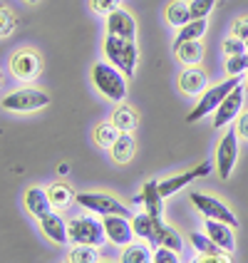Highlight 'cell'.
Returning <instances> with one entry per match:
<instances>
[{
  "label": "cell",
  "instance_id": "8992f818",
  "mask_svg": "<svg viewBox=\"0 0 248 263\" xmlns=\"http://www.w3.org/2000/svg\"><path fill=\"white\" fill-rule=\"evenodd\" d=\"M74 201L87 209L92 214H100V216H109V214H119V216H129V209L122 204L119 199L109 196V194H100V191H85V194H77Z\"/></svg>",
  "mask_w": 248,
  "mask_h": 263
},
{
  "label": "cell",
  "instance_id": "484cf974",
  "mask_svg": "<svg viewBox=\"0 0 248 263\" xmlns=\"http://www.w3.org/2000/svg\"><path fill=\"white\" fill-rule=\"evenodd\" d=\"M131 229H134V236L137 238H142L146 243H151V246H157V234H154V219L149 216V214H137V216H131Z\"/></svg>",
  "mask_w": 248,
  "mask_h": 263
},
{
  "label": "cell",
  "instance_id": "cb8c5ba5",
  "mask_svg": "<svg viewBox=\"0 0 248 263\" xmlns=\"http://www.w3.org/2000/svg\"><path fill=\"white\" fill-rule=\"evenodd\" d=\"M154 256V246L151 243H142V241H131L122 251V263H149Z\"/></svg>",
  "mask_w": 248,
  "mask_h": 263
},
{
  "label": "cell",
  "instance_id": "30bf717a",
  "mask_svg": "<svg viewBox=\"0 0 248 263\" xmlns=\"http://www.w3.org/2000/svg\"><path fill=\"white\" fill-rule=\"evenodd\" d=\"M211 169H214V164L211 161H201L199 166H194V169H189V172H181V174L176 176H169V179H164V181H159V191L161 196L166 199V196H171V194H176L179 189H184V186H189L194 179H204V176L211 174Z\"/></svg>",
  "mask_w": 248,
  "mask_h": 263
},
{
  "label": "cell",
  "instance_id": "d4e9b609",
  "mask_svg": "<svg viewBox=\"0 0 248 263\" xmlns=\"http://www.w3.org/2000/svg\"><path fill=\"white\" fill-rule=\"evenodd\" d=\"M154 234H157V246H169L174 251H181V236L171 226H166L164 219H154Z\"/></svg>",
  "mask_w": 248,
  "mask_h": 263
},
{
  "label": "cell",
  "instance_id": "ba28073f",
  "mask_svg": "<svg viewBox=\"0 0 248 263\" xmlns=\"http://www.w3.org/2000/svg\"><path fill=\"white\" fill-rule=\"evenodd\" d=\"M10 72L20 82H32L37 74L43 72L40 55L35 50H17V52H13V58H10Z\"/></svg>",
  "mask_w": 248,
  "mask_h": 263
},
{
  "label": "cell",
  "instance_id": "5bb4252c",
  "mask_svg": "<svg viewBox=\"0 0 248 263\" xmlns=\"http://www.w3.org/2000/svg\"><path fill=\"white\" fill-rule=\"evenodd\" d=\"M107 35H119V37H137V20L131 17L124 8H117L107 15Z\"/></svg>",
  "mask_w": 248,
  "mask_h": 263
},
{
  "label": "cell",
  "instance_id": "60d3db41",
  "mask_svg": "<svg viewBox=\"0 0 248 263\" xmlns=\"http://www.w3.org/2000/svg\"><path fill=\"white\" fill-rule=\"evenodd\" d=\"M246 50H248V40H246Z\"/></svg>",
  "mask_w": 248,
  "mask_h": 263
},
{
  "label": "cell",
  "instance_id": "5b68a950",
  "mask_svg": "<svg viewBox=\"0 0 248 263\" xmlns=\"http://www.w3.org/2000/svg\"><path fill=\"white\" fill-rule=\"evenodd\" d=\"M47 104H50V95L37 87H20L0 100V107L8 112H35Z\"/></svg>",
  "mask_w": 248,
  "mask_h": 263
},
{
  "label": "cell",
  "instance_id": "e575fe53",
  "mask_svg": "<svg viewBox=\"0 0 248 263\" xmlns=\"http://www.w3.org/2000/svg\"><path fill=\"white\" fill-rule=\"evenodd\" d=\"M89 8H92V13L104 15V17H107L112 10H117L119 8V0H89Z\"/></svg>",
  "mask_w": 248,
  "mask_h": 263
},
{
  "label": "cell",
  "instance_id": "f546056e",
  "mask_svg": "<svg viewBox=\"0 0 248 263\" xmlns=\"http://www.w3.org/2000/svg\"><path fill=\"white\" fill-rule=\"evenodd\" d=\"M67 261L70 263H97V261H102V256H100L97 246H82V243H77L67 253Z\"/></svg>",
  "mask_w": 248,
  "mask_h": 263
},
{
  "label": "cell",
  "instance_id": "52a82bcc",
  "mask_svg": "<svg viewBox=\"0 0 248 263\" xmlns=\"http://www.w3.org/2000/svg\"><path fill=\"white\" fill-rule=\"evenodd\" d=\"M189 199L204 219L223 221V223H231L234 229L238 226V219L234 216V211L223 204V201H219V199H214V196H208V194H201V191H191Z\"/></svg>",
  "mask_w": 248,
  "mask_h": 263
},
{
  "label": "cell",
  "instance_id": "3957f363",
  "mask_svg": "<svg viewBox=\"0 0 248 263\" xmlns=\"http://www.w3.org/2000/svg\"><path fill=\"white\" fill-rule=\"evenodd\" d=\"M238 85H241V74H228V80L206 87L204 95H201V100H199V104L186 115V122H199V119H204L206 115H214L216 107H219V104L228 97V92L234 87H238Z\"/></svg>",
  "mask_w": 248,
  "mask_h": 263
},
{
  "label": "cell",
  "instance_id": "7402d4cb",
  "mask_svg": "<svg viewBox=\"0 0 248 263\" xmlns=\"http://www.w3.org/2000/svg\"><path fill=\"white\" fill-rule=\"evenodd\" d=\"M174 52H176V60L189 67V65H199L201 62V58H204V45H201V40H189V43L174 45Z\"/></svg>",
  "mask_w": 248,
  "mask_h": 263
},
{
  "label": "cell",
  "instance_id": "b9f144b4",
  "mask_svg": "<svg viewBox=\"0 0 248 263\" xmlns=\"http://www.w3.org/2000/svg\"><path fill=\"white\" fill-rule=\"evenodd\" d=\"M246 74H248V72H246ZM246 85H248V77H246Z\"/></svg>",
  "mask_w": 248,
  "mask_h": 263
},
{
  "label": "cell",
  "instance_id": "44dd1931",
  "mask_svg": "<svg viewBox=\"0 0 248 263\" xmlns=\"http://www.w3.org/2000/svg\"><path fill=\"white\" fill-rule=\"evenodd\" d=\"M206 28H208V20H206V17H191L186 25L179 28V35H176L174 45L189 43V40H201L206 35Z\"/></svg>",
  "mask_w": 248,
  "mask_h": 263
},
{
  "label": "cell",
  "instance_id": "83f0119b",
  "mask_svg": "<svg viewBox=\"0 0 248 263\" xmlns=\"http://www.w3.org/2000/svg\"><path fill=\"white\" fill-rule=\"evenodd\" d=\"M47 196H50V204H52V209H65L67 204H72L74 199V191L67 186V184H62V181H55L50 189H47Z\"/></svg>",
  "mask_w": 248,
  "mask_h": 263
},
{
  "label": "cell",
  "instance_id": "ffe728a7",
  "mask_svg": "<svg viewBox=\"0 0 248 263\" xmlns=\"http://www.w3.org/2000/svg\"><path fill=\"white\" fill-rule=\"evenodd\" d=\"M109 152H112V159L117 161V164H129L134 159V152H137L134 137H131L129 132H119L117 142L109 146Z\"/></svg>",
  "mask_w": 248,
  "mask_h": 263
},
{
  "label": "cell",
  "instance_id": "e0dca14e",
  "mask_svg": "<svg viewBox=\"0 0 248 263\" xmlns=\"http://www.w3.org/2000/svg\"><path fill=\"white\" fill-rule=\"evenodd\" d=\"M40 231H43L50 241H55V243H67L70 241V234H67V223L62 221L58 211H50V214H45L43 219H40Z\"/></svg>",
  "mask_w": 248,
  "mask_h": 263
},
{
  "label": "cell",
  "instance_id": "4dcf8cb0",
  "mask_svg": "<svg viewBox=\"0 0 248 263\" xmlns=\"http://www.w3.org/2000/svg\"><path fill=\"white\" fill-rule=\"evenodd\" d=\"M15 28H17V17L13 15V10L8 5H0V37L13 35Z\"/></svg>",
  "mask_w": 248,
  "mask_h": 263
},
{
  "label": "cell",
  "instance_id": "4fadbf2b",
  "mask_svg": "<svg viewBox=\"0 0 248 263\" xmlns=\"http://www.w3.org/2000/svg\"><path fill=\"white\" fill-rule=\"evenodd\" d=\"M206 87H208V74H206L201 67H196V65H189L184 72L179 74V89H181L184 95H189V97L204 95Z\"/></svg>",
  "mask_w": 248,
  "mask_h": 263
},
{
  "label": "cell",
  "instance_id": "9c48e42d",
  "mask_svg": "<svg viewBox=\"0 0 248 263\" xmlns=\"http://www.w3.org/2000/svg\"><path fill=\"white\" fill-rule=\"evenodd\" d=\"M236 161H238V132L231 129L223 134V139L216 146V164H219V176L223 181L231 176Z\"/></svg>",
  "mask_w": 248,
  "mask_h": 263
},
{
  "label": "cell",
  "instance_id": "f35d334b",
  "mask_svg": "<svg viewBox=\"0 0 248 263\" xmlns=\"http://www.w3.org/2000/svg\"><path fill=\"white\" fill-rule=\"evenodd\" d=\"M25 3H30V5H35V3H40V0H25Z\"/></svg>",
  "mask_w": 248,
  "mask_h": 263
},
{
  "label": "cell",
  "instance_id": "74e56055",
  "mask_svg": "<svg viewBox=\"0 0 248 263\" xmlns=\"http://www.w3.org/2000/svg\"><path fill=\"white\" fill-rule=\"evenodd\" d=\"M236 132H238V137L248 139V112H241V115H238V124H236Z\"/></svg>",
  "mask_w": 248,
  "mask_h": 263
},
{
  "label": "cell",
  "instance_id": "836d02e7",
  "mask_svg": "<svg viewBox=\"0 0 248 263\" xmlns=\"http://www.w3.org/2000/svg\"><path fill=\"white\" fill-rule=\"evenodd\" d=\"M216 0H191L189 8H191V17H208V13L214 10Z\"/></svg>",
  "mask_w": 248,
  "mask_h": 263
},
{
  "label": "cell",
  "instance_id": "4316f807",
  "mask_svg": "<svg viewBox=\"0 0 248 263\" xmlns=\"http://www.w3.org/2000/svg\"><path fill=\"white\" fill-rule=\"evenodd\" d=\"M115 127H117L119 132H131L134 127H137V115H134V109H131L129 104H122L119 102L117 104V109L112 112V119H109Z\"/></svg>",
  "mask_w": 248,
  "mask_h": 263
},
{
  "label": "cell",
  "instance_id": "d6a6232c",
  "mask_svg": "<svg viewBox=\"0 0 248 263\" xmlns=\"http://www.w3.org/2000/svg\"><path fill=\"white\" fill-rule=\"evenodd\" d=\"M151 261L154 263H179L181 261V256H179V251L169 249V246H157V249H154V256H151Z\"/></svg>",
  "mask_w": 248,
  "mask_h": 263
},
{
  "label": "cell",
  "instance_id": "8d00e7d4",
  "mask_svg": "<svg viewBox=\"0 0 248 263\" xmlns=\"http://www.w3.org/2000/svg\"><path fill=\"white\" fill-rule=\"evenodd\" d=\"M231 35L241 37V40H248V17H238L231 28Z\"/></svg>",
  "mask_w": 248,
  "mask_h": 263
},
{
  "label": "cell",
  "instance_id": "f1b7e54d",
  "mask_svg": "<svg viewBox=\"0 0 248 263\" xmlns=\"http://www.w3.org/2000/svg\"><path fill=\"white\" fill-rule=\"evenodd\" d=\"M119 137V129L112 124V122H102V124H97L94 132H92V139H94V144L102 146V149H109V146L117 142Z\"/></svg>",
  "mask_w": 248,
  "mask_h": 263
},
{
  "label": "cell",
  "instance_id": "ac0fdd59",
  "mask_svg": "<svg viewBox=\"0 0 248 263\" xmlns=\"http://www.w3.org/2000/svg\"><path fill=\"white\" fill-rule=\"evenodd\" d=\"M142 204H144V211L151 216V219H161L164 216V196L159 191V181H146L142 186Z\"/></svg>",
  "mask_w": 248,
  "mask_h": 263
},
{
  "label": "cell",
  "instance_id": "1f68e13d",
  "mask_svg": "<svg viewBox=\"0 0 248 263\" xmlns=\"http://www.w3.org/2000/svg\"><path fill=\"white\" fill-rule=\"evenodd\" d=\"M226 72L228 74L248 72V50L241 52V55H228V60H226Z\"/></svg>",
  "mask_w": 248,
  "mask_h": 263
},
{
  "label": "cell",
  "instance_id": "2e32d148",
  "mask_svg": "<svg viewBox=\"0 0 248 263\" xmlns=\"http://www.w3.org/2000/svg\"><path fill=\"white\" fill-rule=\"evenodd\" d=\"M23 204H25V209H28L30 216H35L37 221L43 219L45 214H50V211H52L50 196H47V189H40V186H30V189L25 191Z\"/></svg>",
  "mask_w": 248,
  "mask_h": 263
},
{
  "label": "cell",
  "instance_id": "8fae6325",
  "mask_svg": "<svg viewBox=\"0 0 248 263\" xmlns=\"http://www.w3.org/2000/svg\"><path fill=\"white\" fill-rule=\"evenodd\" d=\"M102 226L107 241H112L115 246H127L134 241V229H131V221L127 216H119V214L102 216Z\"/></svg>",
  "mask_w": 248,
  "mask_h": 263
},
{
  "label": "cell",
  "instance_id": "7a4b0ae2",
  "mask_svg": "<svg viewBox=\"0 0 248 263\" xmlns=\"http://www.w3.org/2000/svg\"><path fill=\"white\" fill-rule=\"evenodd\" d=\"M104 58L109 60L115 67L131 77L137 70V60H139V50L137 43L129 37H119V35H107L104 37Z\"/></svg>",
  "mask_w": 248,
  "mask_h": 263
},
{
  "label": "cell",
  "instance_id": "d6986e66",
  "mask_svg": "<svg viewBox=\"0 0 248 263\" xmlns=\"http://www.w3.org/2000/svg\"><path fill=\"white\" fill-rule=\"evenodd\" d=\"M189 241L191 246L199 251V256H221L226 263H231V256L226 253V251L221 249L219 243L214 241V238H208L206 234H199V231H191L189 234Z\"/></svg>",
  "mask_w": 248,
  "mask_h": 263
},
{
  "label": "cell",
  "instance_id": "ab89813d",
  "mask_svg": "<svg viewBox=\"0 0 248 263\" xmlns=\"http://www.w3.org/2000/svg\"><path fill=\"white\" fill-rule=\"evenodd\" d=\"M0 87H3V72H0Z\"/></svg>",
  "mask_w": 248,
  "mask_h": 263
},
{
  "label": "cell",
  "instance_id": "7c38bea8",
  "mask_svg": "<svg viewBox=\"0 0 248 263\" xmlns=\"http://www.w3.org/2000/svg\"><path fill=\"white\" fill-rule=\"evenodd\" d=\"M243 87L238 85V87H234L231 92H228V97L223 100V102L216 107V112H214V127L219 129V127H226L228 122H234L236 117H238V112L243 109Z\"/></svg>",
  "mask_w": 248,
  "mask_h": 263
},
{
  "label": "cell",
  "instance_id": "277c9868",
  "mask_svg": "<svg viewBox=\"0 0 248 263\" xmlns=\"http://www.w3.org/2000/svg\"><path fill=\"white\" fill-rule=\"evenodd\" d=\"M67 234H70V241L74 246L82 243V246H97L102 249L104 241H107V234H104L102 221H97L94 216H77L67 223Z\"/></svg>",
  "mask_w": 248,
  "mask_h": 263
},
{
  "label": "cell",
  "instance_id": "603a6c76",
  "mask_svg": "<svg viewBox=\"0 0 248 263\" xmlns=\"http://www.w3.org/2000/svg\"><path fill=\"white\" fill-rule=\"evenodd\" d=\"M164 17H166V23L171 25V28H181V25H186L191 20V8L189 3H184V0H171L169 5H166V10H164Z\"/></svg>",
  "mask_w": 248,
  "mask_h": 263
},
{
  "label": "cell",
  "instance_id": "9a60e30c",
  "mask_svg": "<svg viewBox=\"0 0 248 263\" xmlns=\"http://www.w3.org/2000/svg\"><path fill=\"white\" fill-rule=\"evenodd\" d=\"M204 234L208 236V238H214L226 253H231V251L236 249L234 226H231V223H223V221H216V219H206L204 221Z\"/></svg>",
  "mask_w": 248,
  "mask_h": 263
},
{
  "label": "cell",
  "instance_id": "6da1fadb",
  "mask_svg": "<svg viewBox=\"0 0 248 263\" xmlns=\"http://www.w3.org/2000/svg\"><path fill=\"white\" fill-rule=\"evenodd\" d=\"M92 82L112 102H124L127 97V74L119 67H115L109 60L92 65Z\"/></svg>",
  "mask_w": 248,
  "mask_h": 263
},
{
  "label": "cell",
  "instance_id": "d590c367",
  "mask_svg": "<svg viewBox=\"0 0 248 263\" xmlns=\"http://www.w3.org/2000/svg\"><path fill=\"white\" fill-rule=\"evenodd\" d=\"M223 52L226 55H241V52H246V40H241V37H236V35H231V37H226L223 40Z\"/></svg>",
  "mask_w": 248,
  "mask_h": 263
}]
</instances>
